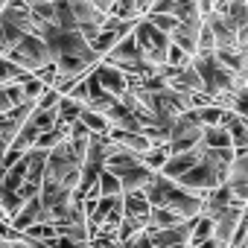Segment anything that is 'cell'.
Returning <instances> with one entry per match:
<instances>
[{
  "mask_svg": "<svg viewBox=\"0 0 248 248\" xmlns=\"http://www.w3.org/2000/svg\"><path fill=\"white\" fill-rule=\"evenodd\" d=\"M132 32H135V41H138V50H140L143 62H149L155 67L167 64V50H170V35L167 32L155 30L146 18H138V24H135Z\"/></svg>",
  "mask_w": 248,
  "mask_h": 248,
  "instance_id": "cell-1",
  "label": "cell"
},
{
  "mask_svg": "<svg viewBox=\"0 0 248 248\" xmlns=\"http://www.w3.org/2000/svg\"><path fill=\"white\" fill-rule=\"evenodd\" d=\"M193 67H196V73L202 76L204 93H207L210 99H213L216 93H222V91H233V73L216 59V53L193 56Z\"/></svg>",
  "mask_w": 248,
  "mask_h": 248,
  "instance_id": "cell-2",
  "label": "cell"
},
{
  "mask_svg": "<svg viewBox=\"0 0 248 248\" xmlns=\"http://www.w3.org/2000/svg\"><path fill=\"white\" fill-rule=\"evenodd\" d=\"M9 62H15L18 67H24V70H30V73H35L38 67H44V64H50V50H47V41L44 38H38V35H32V32H27L12 50H9V56H6Z\"/></svg>",
  "mask_w": 248,
  "mask_h": 248,
  "instance_id": "cell-3",
  "label": "cell"
},
{
  "mask_svg": "<svg viewBox=\"0 0 248 248\" xmlns=\"http://www.w3.org/2000/svg\"><path fill=\"white\" fill-rule=\"evenodd\" d=\"M199 143H202V126L196 123L193 111L178 114L175 123H172V129H170V140H167L170 155H175V152H190V149H196Z\"/></svg>",
  "mask_w": 248,
  "mask_h": 248,
  "instance_id": "cell-4",
  "label": "cell"
},
{
  "mask_svg": "<svg viewBox=\"0 0 248 248\" xmlns=\"http://www.w3.org/2000/svg\"><path fill=\"white\" fill-rule=\"evenodd\" d=\"M175 184L178 187H184L187 193H196V196H207L213 187H219V184H225L219 175H216V167L210 164V158L204 155L190 172H184V175H178L175 178Z\"/></svg>",
  "mask_w": 248,
  "mask_h": 248,
  "instance_id": "cell-5",
  "label": "cell"
},
{
  "mask_svg": "<svg viewBox=\"0 0 248 248\" xmlns=\"http://www.w3.org/2000/svg\"><path fill=\"white\" fill-rule=\"evenodd\" d=\"M193 225H196V216H193V219H184V222H178V225H172V228H164V231H146V233H149L152 248H190Z\"/></svg>",
  "mask_w": 248,
  "mask_h": 248,
  "instance_id": "cell-6",
  "label": "cell"
},
{
  "mask_svg": "<svg viewBox=\"0 0 248 248\" xmlns=\"http://www.w3.org/2000/svg\"><path fill=\"white\" fill-rule=\"evenodd\" d=\"M70 6H73V18H76V30L91 41L99 32V27H102L105 12H99L91 0H70Z\"/></svg>",
  "mask_w": 248,
  "mask_h": 248,
  "instance_id": "cell-7",
  "label": "cell"
},
{
  "mask_svg": "<svg viewBox=\"0 0 248 248\" xmlns=\"http://www.w3.org/2000/svg\"><path fill=\"white\" fill-rule=\"evenodd\" d=\"M225 184L231 187V193H233V202H242V204L248 202V149L233 155Z\"/></svg>",
  "mask_w": 248,
  "mask_h": 248,
  "instance_id": "cell-8",
  "label": "cell"
},
{
  "mask_svg": "<svg viewBox=\"0 0 248 248\" xmlns=\"http://www.w3.org/2000/svg\"><path fill=\"white\" fill-rule=\"evenodd\" d=\"M242 202H233L228 204L216 219H213V236L225 245H233V233H236V225H239V216H242Z\"/></svg>",
  "mask_w": 248,
  "mask_h": 248,
  "instance_id": "cell-9",
  "label": "cell"
},
{
  "mask_svg": "<svg viewBox=\"0 0 248 248\" xmlns=\"http://www.w3.org/2000/svg\"><path fill=\"white\" fill-rule=\"evenodd\" d=\"M91 76H93L108 93H114V96H120L123 91L129 88V76L123 73L120 67H111V64H105V62H96V64L91 67Z\"/></svg>",
  "mask_w": 248,
  "mask_h": 248,
  "instance_id": "cell-10",
  "label": "cell"
},
{
  "mask_svg": "<svg viewBox=\"0 0 248 248\" xmlns=\"http://www.w3.org/2000/svg\"><path fill=\"white\" fill-rule=\"evenodd\" d=\"M204 158V146L199 143L196 149H190V152H175V155H170L167 158V164L161 167V175H167V178H178V175H184V172H190L199 161Z\"/></svg>",
  "mask_w": 248,
  "mask_h": 248,
  "instance_id": "cell-11",
  "label": "cell"
},
{
  "mask_svg": "<svg viewBox=\"0 0 248 248\" xmlns=\"http://www.w3.org/2000/svg\"><path fill=\"white\" fill-rule=\"evenodd\" d=\"M38 222H47V213H44V204H41V199L38 196H32V199H27L24 202V207L9 219V225L15 228V231H27V228H32V225H38Z\"/></svg>",
  "mask_w": 248,
  "mask_h": 248,
  "instance_id": "cell-12",
  "label": "cell"
},
{
  "mask_svg": "<svg viewBox=\"0 0 248 248\" xmlns=\"http://www.w3.org/2000/svg\"><path fill=\"white\" fill-rule=\"evenodd\" d=\"M204 24L210 27L213 38H216V50H236V30L225 21V15L219 12H210L204 18Z\"/></svg>",
  "mask_w": 248,
  "mask_h": 248,
  "instance_id": "cell-13",
  "label": "cell"
},
{
  "mask_svg": "<svg viewBox=\"0 0 248 248\" xmlns=\"http://www.w3.org/2000/svg\"><path fill=\"white\" fill-rule=\"evenodd\" d=\"M149 210H152V204H149V199L143 193H123V216L140 222L143 231L149 225Z\"/></svg>",
  "mask_w": 248,
  "mask_h": 248,
  "instance_id": "cell-14",
  "label": "cell"
},
{
  "mask_svg": "<svg viewBox=\"0 0 248 248\" xmlns=\"http://www.w3.org/2000/svg\"><path fill=\"white\" fill-rule=\"evenodd\" d=\"M228 204H233V193H231V187H228V184H219V187H213V190L204 196V202H202V213H199V216L216 219Z\"/></svg>",
  "mask_w": 248,
  "mask_h": 248,
  "instance_id": "cell-15",
  "label": "cell"
},
{
  "mask_svg": "<svg viewBox=\"0 0 248 248\" xmlns=\"http://www.w3.org/2000/svg\"><path fill=\"white\" fill-rule=\"evenodd\" d=\"M152 178H155V172H152L149 167L138 164V167H132L129 172L120 175V187H123V193H143Z\"/></svg>",
  "mask_w": 248,
  "mask_h": 248,
  "instance_id": "cell-16",
  "label": "cell"
},
{
  "mask_svg": "<svg viewBox=\"0 0 248 248\" xmlns=\"http://www.w3.org/2000/svg\"><path fill=\"white\" fill-rule=\"evenodd\" d=\"M53 24H56L62 32L76 30V18H73V6H70V0H53Z\"/></svg>",
  "mask_w": 248,
  "mask_h": 248,
  "instance_id": "cell-17",
  "label": "cell"
},
{
  "mask_svg": "<svg viewBox=\"0 0 248 248\" xmlns=\"http://www.w3.org/2000/svg\"><path fill=\"white\" fill-rule=\"evenodd\" d=\"M85 111V105L79 102V99H73V96H64L62 93V99H59V105H56V117H59V123H64V126H70V123H76L79 120V114Z\"/></svg>",
  "mask_w": 248,
  "mask_h": 248,
  "instance_id": "cell-18",
  "label": "cell"
},
{
  "mask_svg": "<svg viewBox=\"0 0 248 248\" xmlns=\"http://www.w3.org/2000/svg\"><path fill=\"white\" fill-rule=\"evenodd\" d=\"M202 146H204V149H228V146H231L228 129H222V126H207V129H202ZM231 149H233V146H231Z\"/></svg>",
  "mask_w": 248,
  "mask_h": 248,
  "instance_id": "cell-19",
  "label": "cell"
},
{
  "mask_svg": "<svg viewBox=\"0 0 248 248\" xmlns=\"http://www.w3.org/2000/svg\"><path fill=\"white\" fill-rule=\"evenodd\" d=\"M178 222H184L178 213H172L170 207H152L149 210V225H146V231H164V228H172V225H178Z\"/></svg>",
  "mask_w": 248,
  "mask_h": 248,
  "instance_id": "cell-20",
  "label": "cell"
},
{
  "mask_svg": "<svg viewBox=\"0 0 248 248\" xmlns=\"http://www.w3.org/2000/svg\"><path fill=\"white\" fill-rule=\"evenodd\" d=\"M79 123L91 132V135H108L111 132V123L105 120V114H99V111H91V108H85L82 114H79Z\"/></svg>",
  "mask_w": 248,
  "mask_h": 248,
  "instance_id": "cell-21",
  "label": "cell"
},
{
  "mask_svg": "<svg viewBox=\"0 0 248 248\" xmlns=\"http://www.w3.org/2000/svg\"><path fill=\"white\" fill-rule=\"evenodd\" d=\"M225 21H228L233 30H242V27L248 24V0H228Z\"/></svg>",
  "mask_w": 248,
  "mask_h": 248,
  "instance_id": "cell-22",
  "label": "cell"
},
{
  "mask_svg": "<svg viewBox=\"0 0 248 248\" xmlns=\"http://www.w3.org/2000/svg\"><path fill=\"white\" fill-rule=\"evenodd\" d=\"M120 38H123L120 32H111V30H99V32H96V35H93L88 44H91V50H93V53L102 59V56H108V53H111V47H114Z\"/></svg>",
  "mask_w": 248,
  "mask_h": 248,
  "instance_id": "cell-23",
  "label": "cell"
},
{
  "mask_svg": "<svg viewBox=\"0 0 248 248\" xmlns=\"http://www.w3.org/2000/svg\"><path fill=\"white\" fill-rule=\"evenodd\" d=\"M27 120H30L32 126L38 129V135H41V132H47V129H53L56 123H59V117H56V108H38V105L32 108V114H30Z\"/></svg>",
  "mask_w": 248,
  "mask_h": 248,
  "instance_id": "cell-24",
  "label": "cell"
},
{
  "mask_svg": "<svg viewBox=\"0 0 248 248\" xmlns=\"http://www.w3.org/2000/svg\"><path fill=\"white\" fill-rule=\"evenodd\" d=\"M222 111H225V108H219L216 102H210V105H204V108H193V117H196V123H199L202 129H207V126H219Z\"/></svg>",
  "mask_w": 248,
  "mask_h": 248,
  "instance_id": "cell-25",
  "label": "cell"
},
{
  "mask_svg": "<svg viewBox=\"0 0 248 248\" xmlns=\"http://www.w3.org/2000/svg\"><path fill=\"white\" fill-rule=\"evenodd\" d=\"M167 158H170V149H167V143H164V146H152V149H146V152L140 155L143 167H149L152 172H161V167L167 164Z\"/></svg>",
  "mask_w": 248,
  "mask_h": 248,
  "instance_id": "cell-26",
  "label": "cell"
},
{
  "mask_svg": "<svg viewBox=\"0 0 248 248\" xmlns=\"http://www.w3.org/2000/svg\"><path fill=\"white\" fill-rule=\"evenodd\" d=\"M210 236H213V219H207V216H196V225H193V233H190V248L202 245V242L210 239Z\"/></svg>",
  "mask_w": 248,
  "mask_h": 248,
  "instance_id": "cell-27",
  "label": "cell"
},
{
  "mask_svg": "<svg viewBox=\"0 0 248 248\" xmlns=\"http://www.w3.org/2000/svg\"><path fill=\"white\" fill-rule=\"evenodd\" d=\"M96 190H99V196H123V187H120V178H117L114 172H108V170H102V172H99V181H96Z\"/></svg>",
  "mask_w": 248,
  "mask_h": 248,
  "instance_id": "cell-28",
  "label": "cell"
},
{
  "mask_svg": "<svg viewBox=\"0 0 248 248\" xmlns=\"http://www.w3.org/2000/svg\"><path fill=\"white\" fill-rule=\"evenodd\" d=\"M207 53H216V38H213L210 27H207V24H202L199 38H196V56H207Z\"/></svg>",
  "mask_w": 248,
  "mask_h": 248,
  "instance_id": "cell-29",
  "label": "cell"
},
{
  "mask_svg": "<svg viewBox=\"0 0 248 248\" xmlns=\"http://www.w3.org/2000/svg\"><path fill=\"white\" fill-rule=\"evenodd\" d=\"M24 73H27V70H24V67H18L15 62H9V59H0V85L18 82V79H21Z\"/></svg>",
  "mask_w": 248,
  "mask_h": 248,
  "instance_id": "cell-30",
  "label": "cell"
},
{
  "mask_svg": "<svg viewBox=\"0 0 248 248\" xmlns=\"http://www.w3.org/2000/svg\"><path fill=\"white\" fill-rule=\"evenodd\" d=\"M146 21H149L155 30L167 32V35H170L175 27H178V18H175V15H158V12H149V15H146Z\"/></svg>",
  "mask_w": 248,
  "mask_h": 248,
  "instance_id": "cell-31",
  "label": "cell"
},
{
  "mask_svg": "<svg viewBox=\"0 0 248 248\" xmlns=\"http://www.w3.org/2000/svg\"><path fill=\"white\" fill-rule=\"evenodd\" d=\"M231 111H233L236 117L248 120V85L233 91V99H231Z\"/></svg>",
  "mask_w": 248,
  "mask_h": 248,
  "instance_id": "cell-32",
  "label": "cell"
},
{
  "mask_svg": "<svg viewBox=\"0 0 248 248\" xmlns=\"http://www.w3.org/2000/svg\"><path fill=\"white\" fill-rule=\"evenodd\" d=\"M190 62H193L190 53H184L181 47L170 44V50H167V64H170V67H184V64H190Z\"/></svg>",
  "mask_w": 248,
  "mask_h": 248,
  "instance_id": "cell-33",
  "label": "cell"
},
{
  "mask_svg": "<svg viewBox=\"0 0 248 248\" xmlns=\"http://www.w3.org/2000/svg\"><path fill=\"white\" fill-rule=\"evenodd\" d=\"M59 99H62V93H59L56 88H44V93L35 99V105H38V108H56Z\"/></svg>",
  "mask_w": 248,
  "mask_h": 248,
  "instance_id": "cell-34",
  "label": "cell"
},
{
  "mask_svg": "<svg viewBox=\"0 0 248 248\" xmlns=\"http://www.w3.org/2000/svg\"><path fill=\"white\" fill-rule=\"evenodd\" d=\"M172 9H175V0H155L149 12H158V15H172Z\"/></svg>",
  "mask_w": 248,
  "mask_h": 248,
  "instance_id": "cell-35",
  "label": "cell"
},
{
  "mask_svg": "<svg viewBox=\"0 0 248 248\" xmlns=\"http://www.w3.org/2000/svg\"><path fill=\"white\" fill-rule=\"evenodd\" d=\"M236 50L239 53H248V24L242 30H236Z\"/></svg>",
  "mask_w": 248,
  "mask_h": 248,
  "instance_id": "cell-36",
  "label": "cell"
},
{
  "mask_svg": "<svg viewBox=\"0 0 248 248\" xmlns=\"http://www.w3.org/2000/svg\"><path fill=\"white\" fill-rule=\"evenodd\" d=\"M213 9H216V0H199V12H202V18H207Z\"/></svg>",
  "mask_w": 248,
  "mask_h": 248,
  "instance_id": "cell-37",
  "label": "cell"
},
{
  "mask_svg": "<svg viewBox=\"0 0 248 248\" xmlns=\"http://www.w3.org/2000/svg\"><path fill=\"white\" fill-rule=\"evenodd\" d=\"M91 3H93L99 12H105V15H108V12H111V6L117 3V0H91Z\"/></svg>",
  "mask_w": 248,
  "mask_h": 248,
  "instance_id": "cell-38",
  "label": "cell"
},
{
  "mask_svg": "<svg viewBox=\"0 0 248 248\" xmlns=\"http://www.w3.org/2000/svg\"><path fill=\"white\" fill-rule=\"evenodd\" d=\"M196 248H231V245H225V242H219L216 236H210V239H204V242L196 245Z\"/></svg>",
  "mask_w": 248,
  "mask_h": 248,
  "instance_id": "cell-39",
  "label": "cell"
},
{
  "mask_svg": "<svg viewBox=\"0 0 248 248\" xmlns=\"http://www.w3.org/2000/svg\"><path fill=\"white\" fill-rule=\"evenodd\" d=\"M9 108H12V102H9V96H6V91H3V85H0V114L9 111Z\"/></svg>",
  "mask_w": 248,
  "mask_h": 248,
  "instance_id": "cell-40",
  "label": "cell"
},
{
  "mask_svg": "<svg viewBox=\"0 0 248 248\" xmlns=\"http://www.w3.org/2000/svg\"><path fill=\"white\" fill-rule=\"evenodd\" d=\"M24 3H27V6H32V3H38V0H24Z\"/></svg>",
  "mask_w": 248,
  "mask_h": 248,
  "instance_id": "cell-41",
  "label": "cell"
}]
</instances>
